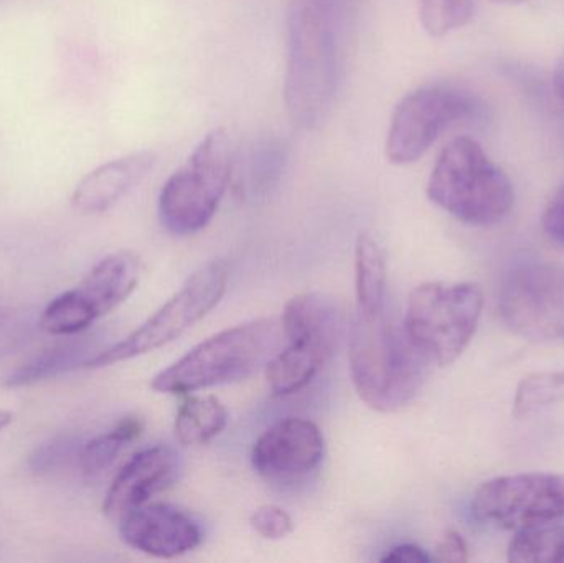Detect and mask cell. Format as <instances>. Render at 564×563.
<instances>
[{
    "mask_svg": "<svg viewBox=\"0 0 564 563\" xmlns=\"http://www.w3.org/2000/svg\"><path fill=\"white\" fill-rule=\"evenodd\" d=\"M144 432L141 416H122L111 430L83 443L79 452V468L86 478H98L108 472L119 458L126 446L139 439Z\"/></svg>",
    "mask_w": 564,
    "mask_h": 563,
    "instance_id": "7402d4cb",
    "label": "cell"
},
{
    "mask_svg": "<svg viewBox=\"0 0 564 563\" xmlns=\"http://www.w3.org/2000/svg\"><path fill=\"white\" fill-rule=\"evenodd\" d=\"M281 321H247L192 347L167 369L155 373L151 389L167 396H188L253 376L280 350Z\"/></svg>",
    "mask_w": 564,
    "mask_h": 563,
    "instance_id": "3957f363",
    "label": "cell"
},
{
    "mask_svg": "<svg viewBox=\"0 0 564 563\" xmlns=\"http://www.w3.org/2000/svg\"><path fill=\"white\" fill-rule=\"evenodd\" d=\"M288 162L285 145L278 139H261L234 164L235 188L245 198L267 197L271 194Z\"/></svg>",
    "mask_w": 564,
    "mask_h": 563,
    "instance_id": "d6986e66",
    "label": "cell"
},
{
    "mask_svg": "<svg viewBox=\"0 0 564 563\" xmlns=\"http://www.w3.org/2000/svg\"><path fill=\"white\" fill-rule=\"evenodd\" d=\"M234 164L227 132H208L162 187L159 217L165 230L191 237L207 228L230 187Z\"/></svg>",
    "mask_w": 564,
    "mask_h": 563,
    "instance_id": "8992f818",
    "label": "cell"
},
{
    "mask_svg": "<svg viewBox=\"0 0 564 563\" xmlns=\"http://www.w3.org/2000/svg\"><path fill=\"white\" fill-rule=\"evenodd\" d=\"M158 164L154 151H139L99 165L79 181L72 207L82 215H99L134 191Z\"/></svg>",
    "mask_w": 564,
    "mask_h": 563,
    "instance_id": "5bb4252c",
    "label": "cell"
},
{
    "mask_svg": "<svg viewBox=\"0 0 564 563\" xmlns=\"http://www.w3.org/2000/svg\"><path fill=\"white\" fill-rule=\"evenodd\" d=\"M126 545L155 559H177L204 541L200 522L169 502H148L119 519Z\"/></svg>",
    "mask_w": 564,
    "mask_h": 563,
    "instance_id": "7c38bea8",
    "label": "cell"
},
{
    "mask_svg": "<svg viewBox=\"0 0 564 563\" xmlns=\"http://www.w3.org/2000/svg\"><path fill=\"white\" fill-rule=\"evenodd\" d=\"M228 410L215 396H185L175 415V436L184 446H204L224 433Z\"/></svg>",
    "mask_w": 564,
    "mask_h": 563,
    "instance_id": "44dd1931",
    "label": "cell"
},
{
    "mask_svg": "<svg viewBox=\"0 0 564 563\" xmlns=\"http://www.w3.org/2000/svg\"><path fill=\"white\" fill-rule=\"evenodd\" d=\"M351 382L375 412L393 413L416 399L427 376V362L398 329L387 310L355 314L348 340Z\"/></svg>",
    "mask_w": 564,
    "mask_h": 563,
    "instance_id": "7a4b0ae2",
    "label": "cell"
},
{
    "mask_svg": "<svg viewBox=\"0 0 564 563\" xmlns=\"http://www.w3.org/2000/svg\"><path fill=\"white\" fill-rule=\"evenodd\" d=\"M250 526L267 541H282L294 532V521L280 506L267 505L251 515Z\"/></svg>",
    "mask_w": 564,
    "mask_h": 563,
    "instance_id": "83f0119b",
    "label": "cell"
},
{
    "mask_svg": "<svg viewBox=\"0 0 564 563\" xmlns=\"http://www.w3.org/2000/svg\"><path fill=\"white\" fill-rule=\"evenodd\" d=\"M564 400V369L527 376L517 387L512 413L517 419L533 415Z\"/></svg>",
    "mask_w": 564,
    "mask_h": 563,
    "instance_id": "cb8c5ba5",
    "label": "cell"
},
{
    "mask_svg": "<svg viewBox=\"0 0 564 563\" xmlns=\"http://www.w3.org/2000/svg\"><path fill=\"white\" fill-rule=\"evenodd\" d=\"M437 207L463 224L492 227L509 217L516 192L506 172L474 139L456 138L441 151L426 187Z\"/></svg>",
    "mask_w": 564,
    "mask_h": 563,
    "instance_id": "277c9868",
    "label": "cell"
},
{
    "mask_svg": "<svg viewBox=\"0 0 564 563\" xmlns=\"http://www.w3.org/2000/svg\"><path fill=\"white\" fill-rule=\"evenodd\" d=\"M82 448V439L72 435V433L55 436V439L48 440V442L43 443L42 446H39L33 452L29 459L30 469L40 473V475L53 472V469L59 468V466L69 462L73 456L78 458Z\"/></svg>",
    "mask_w": 564,
    "mask_h": 563,
    "instance_id": "4316f807",
    "label": "cell"
},
{
    "mask_svg": "<svg viewBox=\"0 0 564 563\" xmlns=\"http://www.w3.org/2000/svg\"><path fill=\"white\" fill-rule=\"evenodd\" d=\"M553 85H555L556 93L564 102V55L556 63L555 75H553Z\"/></svg>",
    "mask_w": 564,
    "mask_h": 563,
    "instance_id": "1f68e13d",
    "label": "cell"
},
{
    "mask_svg": "<svg viewBox=\"0 0 564 563\" xmlns=\"http://www.w3.org/2000/svg\"><path fill=\"white\" fill-rule=\"evenodd\" d=\"M507 329L533 343L564 339V267L523 261L507 271L499 290Z\"/></svg>",
    "mask_w": 564,
    "mask_h": 563,
    "instance_id": "9c48e42d",
    "label": "cell"
},
{
    "mask_svg": "<svg viewBox=\"0 0 564 563\" xmlns=\"http://www.w3.org/2000/svg\"><path fill=\"white\" fill-rule=\"evenodd\" d=\"M387 255L373 235H358L355 243V300L357 313L375 314L387 310Z\"/></svg>",
    "mask_w": 564,
    "mask_h": 563,
    "instance_id": "ffe728a7",
    "label": "cell"
},
{
    "mask_svg": "<svg viewBox=\"0 0 564 563\" xmlns=\"http://www.w3.org/2000/svg\"><path fill=\"white\" fill-rule=\"evenodd\" d=\"M417 12L431 36H444L470 22L474 0H417Z\"/></svg>",
    "mask_w": 564,
    "mask_h": 563,
    "instance_id": "484cf974",
    "label": "cell"
},
{
    "mask_svg": "<svg viewBox=\"0 0 564 563\" xmlns=\"http://www.w3.org/2000/svg\"><path fill=\"white\" fill-rule=\"evenodd\" d=\"M469 559V548L459 532L449 529L441 539L434 551L433 561L436 562H466Z\"/></svg>",
    "mask_w": 564,
    "mask_h": 563,
    "instance_id": "f546056e",
    "label": "cell"
},
{
    "mask_svg": "<svg viewBox=\"0 0 564 563\" xmlns=\"http://www.w3.org/2000/svg\"><path fill=\"white\" fill-rule=\"evenodd\" d=\"M13 422V415L10 412H7V410H0V433L3 432V430L7 429V426L10 425V423Z\"/></svg>",
    "mask_w": 564,
    "mask_h": 563,
    "instance_id": "d6a6232c",
    "label": "cell"
},
{
    "mask_svg": "<svg viewBox=\"0 0 564 563\" xmlns=\"http://www.w3.org/2000/svg\"><path fill=\"white\" fill-rule=\"evenodd\" d=\"M337 304L322 293H301L285 303L281 316L282 336L288 343H304L334 354L341 336Z\"/></svg>",
    "mask_w": 564,
    "mask_h": 563,
    "instance_id": "2e32d148",
    "label": "cell"
},
{
    "mask_svg": "<svg viewBox=\"0 0 564 563\" xmlns=\"http://www.w3.org/2000/svg\"><path fill=\"white\" fill-rule=\"evenodd\" d=\"M330 354L304 343H288L264 366L268 386L276 397L301 392L330 359Z\"/></svg>",
    "mask_w": 564,
    "mask_h": 563,
    "instance_id": "ac0fdd59",
    "label": "cell"
},
{
    "mask_svg": "<svg viewBox=\"0 0 564 563\" xmlns=\"http://www.w3.org/2000/svg\"><path fill=\"white\" fill-rule=\"evenodd\" d=\"M324 455L321 429L312 420L285 416L254 442L251 465L270 485L295 488L317 472Z\"/></svg>",
    "mask_w": 564,
    "mask_h": 563,
    "instance_id": "8fae6325",
    "label": "cell"
},
{
    "mask_svg": "<svg viewBox=\"0 0 564 563\" xmlns=\"http://www.w3.org/2000/svg\"><path fill=\"white\" fill-rule=\"evenodd\" d=\"M482 310L484 294L476 283L431 281L411 291L403 331L427 362L446 367L469 347Z\"/></svg>",
    "mask_w": 564,
    "mask_h": 563,
    "instance_id": "5b68a950",
    "label": "cell"
},
{
    "mask_svg": "<svg viewBox=\"0 0 564 563\" xmlns=\"http://www.w3.org/2000/svg\"><path fill=\"white\" fill-rule=\"evenodd\" d=\"M93 339L95 337L69 339L35 354L12 370L3 379L2 386L6 389H23L65 376L78 367H86V362L101 350Z\"/></svg>",
    "mask_w": 564,
    "mask_h": 563,
    "instance_id": "e0dca14e",
    "label": "cell"
},
{
    "mask_svg": "<svg viewBox=\"0 0 564 563\" xmlns=\"http://www.w3.org/2000/svg\"><path fill=\"white\" fill-rule=\"evenodd\" d=\"M496 3H506V6H517V3L525 2V0H492Z\"/></svg>",
    "mask_w": 564,
    "mask_h": 563,
    "instance_id": "836d02e7",
    "label": "cell"
},
{
    "mask_svg": "<svg viewBox=\"0 0 564 563\" xmlns=\"http://www.w3.org/2000/svg\"><path fill=\"white\" fill-rule=\"evenodd\" d=\"M543 230L553 243L564 247V184L546 205L542 218Z\"/></svg>",
    "mask_w": 564,
    "mask_h": 563,
    "instance_id": "f1b7e54d",
    "label": "cell"
},
{
    "mask_svg": "<svg viewBox=\"0 0 564 563\" xmlns=\"http://www.w3.org/2000/svg\"><path fill=\"white\" fill-rule=\"evenodd\" d=\"M509 561L516 563L564 562L563 521L546 522L516 531L509 545Z\"/></svg>",
    "mask_w": 564,
    "mask_h": 563,
    "instance_id": "603a6c76",
    "label": "cell"
},
{
    "mask_svg": "<svg viewBox=\"0 0 564 563\" xmlns=\"http://www.w3.org/2000/svg\"><path fill=\"white\" fill-rule=\"evenodd\" d=\"M141 273L138 255L116 251L96 263L73 291L93 320L98 321L128 301L138 288Z\"/></svg>",
    "mask_w": 564,
    "mask_h": 563,
    "instance_id": "9a60e30c",
    "label": "cell"
},
{
    "mask_svg": "<svg viewBox=\"0 0 564 563\" xmlns=\"http://www.w3.org/2000/svg\"><path fill=\"white\" fill-rule=\"evenodd\" d=\"M480 101L451 85H426L404 96L391 116L384 152L394 165L420 161L446 129L474 118Z\"/></svg>",
    "mask_w": 564,
    "mask_h": 563,
    "instance_id": "ba28073f",
    "label": "cell"
},
{
    "mask_svg": "<svg viewBox=\"0 0 564 563\" xmlns=\"http://www.w3.org/2000/svg\"><path fill=\"white\" fill-rule=\"evenodd\" d=\"M228 280L230 270L225 261L214 260L198 268L164 306L128 337L95 354L86 369L128 362L174 343L218 306L227 293Z\"/></svg>",
    "mask_w": 564,
    "mask_h": 563,
    "instance_id": "52a82bcc",
    "label": "cell"
},
{
    "mask_svg": "<svg viewBox=\"0 0 564 563\" xmlns=\"http://www.w3.org/2000/svg\"><path fill=\"white\" fill-rule=\"evenodd\" d=\"M381 562L393 563H427L433 562V555L427 554L424 549L416 544H400L384 552Z\"/></svg>",
    "mask_w": 564,
    "mask_h": 563,
    "instance_id": "4dcf8cb0",
    "label": "cell"
},
{
    "mask_svg": "<svg viewBox=\"0 0 564 563\" xmlns=\"http://www.w3.org/2000/svg\"><path fill=\"white\" fill-rule=\"evenodd\" d=\"M181 458L167 445H155L135 453L112 479L102 512L111 521H119L132 509L151 502L159 492L177 481Z\"/></svg>",
    "mask_w": 564,
    "mask_h": 563,
    "instance_id": "4fadbf2b",
    "label": "cell"
},
{
    "mask_svg": "<svg viewBox=\"0 0 564 563\" xmlns=\"http://www.w3.org/2000/svg\"><path fill=\"white\" fill-rule=\"evenodd\" d=\"M474 518L506 531L564 519V475L525 473L484 483L470 505Z\"/></svg>",
    "mask_w": 564,
    "mask_h": 563,
    "instance_id": "30bf717a",
    "label": "cell"
},
{
    "mask_svg": "<svg viewBox=\"0 0 564 563\" xmlns=\"http://www.w3.org/2000/svg\"><path fill=\"white\" fill-rule=\"evenodd\" d=\"M95 320L73 290L58 294L40 317L42 329L58 337L78 336L89 329Z\"/></svg>",
    "mask_w": 564,
    "mask_h": 563,
    "instance_id": "d4e9b609",
    "label": "cell"
},
{
    "mask_svg": "<svg viewBox=\"0 0 564 563\" xmlns=\"http://www.w3.org/2000/svg\"><path fill=\"white\" fill-rule=\"evenodd\" d=\"M338 86L337 0H289L284 101L302 129L327 119Z\"/></svg>",
    "mask_w": 564,
    "mask_h": 563,
    "instance_id": "6da1fadb",
    "label": "cell"
}]
</instances>
